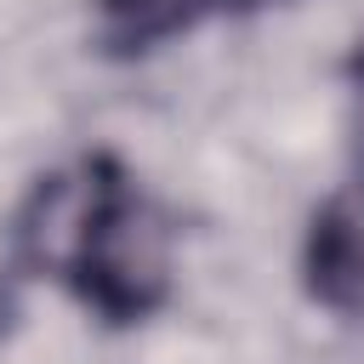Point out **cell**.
Returning a JSON list of instances; mask_svg holds the SVG:
<instances>
[{"label":"cell","instance_id":"obj_1","mask_svg":"<svg viewBox=\"0 0 364 364\" xmlns=\"http://www.w3.org/2000/svg\"><path fill=\"white\" fill-rule=\"evenodd\" d=\"M68 267L80 273L85 301H97L108 318H136L154 307L165 284V233L125 188V176L102 171L97 182H85L74 205Z\"/></svg>","mask_w":364,"mask_h":364},{"label":"cell","instance_id":"obj_2","mask_svg":"<svg viewBox=\"0 0 364 364\" xmlns=\"http://www.w3.org/2000/svg\"><path fill=\"white\" fill-rule=\"evenodd\" d=\"M313 296L336 313H364V182H347L324 199L307 239Z\"/></svg>","mask_w":364,"mask_h":364},{"label":"cell","instance_id":"obj_3","mask_svg":"<svg viewBox=\"0 0 364 364\" xmlns=\"http://www.w3.org/2000/svg\"><path fill=\"white\" fill-rule=\"evenodd\" d=\"M193 6H199V0H102V17H108V28H114V40L148 46V40L171 34V28H182V23L193 17Z\"/></svg>","mask_w":364,"mask_h":364},{"label":"cell","instance_id":"obj_4","mask_svg":"<svg viewBox=\"0 0 364 364\" xmlns=\"http://www.w3.org/2000/svg\"><path fill=\"white\" fill-rule=\"evenodd\" d=\"M358 85H364V51H358Z\"/></svg>","mask_w":364,"mask_h":364}]
</instances>
